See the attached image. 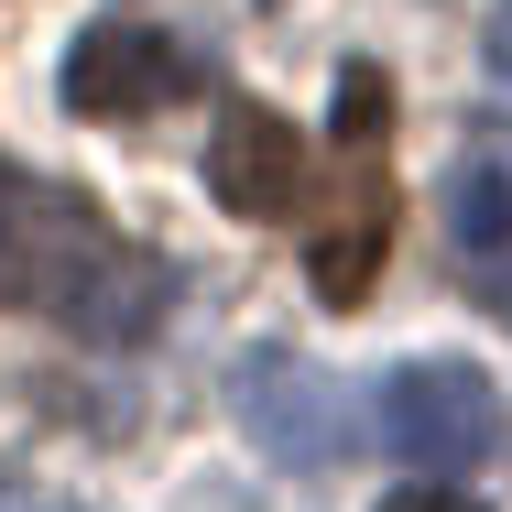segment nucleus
<instances>
[{"label":"nucleus","mask_w":512,"mask_h":512,"mask_svg":"<svg viewBox=\"0 0 512 512\" xmlns=\"http://www.w3.org/2000/svg\"><path fill=\"white\" fill-rule=\"evenodd\" d=\"M393 77L382 66H349L338 77V120H327V175L306 207V251H316V295L327 306H360L382 284V240H393Z\"/></svg>","instance_id":"f03ea898"},{"label":"nucleus","mask_w":512,"mask_h":512,"mask_svg":"<svg viewBox=\"0 0 512 512\" xmlns=\"http://www.w3.org/2000/svg\"><path fill=\"white\" fill-rule=\"evenodd\" d=\"M240 425L284 458V469H338L349 447H360V425H349V393L295 360V349H262V360H240Z\"/></svg>","instance_id":"39448f33"},{"label":"nucleus","mask_w":512,"mask_h":512,"mask_svg":"<svg viewBox=\"0 0 512 512\" xmlns=\"http://www.w3.org/2000/svg\"><path fill=\"white\" fill-rule=\"evenodd\" d=\"M197 88H207V66L164 22H142V11L88 22V33L66 44V109H77V120H153V109L197 99Z\"/></svg>","instance_id":"20e7f679"},{"label":"nucleus","mask_w":512,"mask_h":512,"mask_svg":"<svg viewBox=\"0 0 512 512\" xmlns=\"http://www.w3.org/2000/svg\"><path fill=\"white\" fill-rule=\"evenodd\" d=\"M447 251L491 306H512V142L502 131H480L447 164Z\"/></svg>","instance_id":"0eeeda50"},{"label":"nucleus","mask_w":512,"mask_h":512,"mask_svg":"<svg viewBox=\"0 0 512 512\" xmlns=\"http://www.w3.org/2000/svg\"><path fill=\"white\" fill-rule=\"evenodd\" d=\"M382 512H480V502H469V491H436V480H425V491H393Z\"/></svg>","instance_id":"6e6552de"},{"label":"nucleus","mask_w":512,"mask_h":512,"mask_svg":"<svg viewBox=\"0 0 512 512\" xmlns=\"http://www.w3.org/2000/svg\"><path fill=\"white\" fill-rule=\"evenodd\" d=\"M0 306L44 316L88 349H142L175 316V262L109 229L99 207L0 153Z\"/></svg>","instance_id":"f257e3e1"},{"label":"nucleus","mask_w":512,"mask_h":512,"mask_svg":"<svg viewBox=\"0 0 512 512\" xmlns=\"http://www.w3.org/2000/svg\"><path fill=\"white\" fill-rule=\"evenodd\" d=\"M207 186H218V207H240V218H306L316 207V153L295 142V120L229 99L218 131H207Z\"/></svg>","instance_id":"423d86ee"},{"label":"nucleus","mask_w":512,"mask_h":512,"mask_svg":"<svg viewBox=\"0 0 512 512\" xmlns=\"http://www.w3.org/2000/svg\"><path fill=\"white\" fill-rule=\"evenodd\" d=\"M480 55H491V77H502V88H512V0H502V11H491V33H480Z\"/></svg>","instance_id":"1a4fd4ad"},{"label":"nucleus","mask_w":512,"mask_h":512,"mask_svg":"<svg viewBox=\"0 0 512 512\" xmlns=\"http://www.w3.org/2000/svg\"><path fill=\"white\" fill-rule=\"evenodd\" d=\"M371 436L404 458V469H436V480H469L512 447L502 382L469 371V360H404L382 393H371Z\"/></svg>","instance_id":"7ed1b4c3"}]
</instances>
